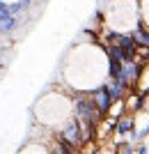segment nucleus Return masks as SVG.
Listing matches in <instances>:
<instances>
[{
	"label": "nucleus",
	"mask_w": 149,
	"mask_h": 154,
	"mask_svg": "<svg viewBox=\"0 0 149 154\" xmlns=\"http://www.w3.org/2000/svg\"><path fill=\"white\" fill-rule=\"evenodd\" d=\"M142 138H149V113H147V127L140 129V140H142Z\"/></svg>",
	"instance_id": "obj_8"
},
{
	"label": "nucleus",
	"mask_w": 149,
	"mask_h": 154,
	"mask_svg": "<svg viewBox=\"0 0 149 154\" xmlns=\"http://www.w3.org/2000/svg\"><path fill=\"white\" fill-rule=\"evenodd\" d=\"M119 154H136V145H131V143H119Z\"/></svg>",
	"instance_id": "obj_6"
},
{
	"label": "nucleus",
	"mask_w": 149,
	"mask_h": 154,
	"mask_svg": "<svg viewBox=\"0 0 149 154\" xmlns=\"http://www.w3.org/2000/svg\"><path fill=\"white\" fill-rule=\"evenodd\" d=\"M73 117L87 129L90 136H94L97 127L101 124V115H99L97 106L92 101V97L85 94V92H76L73 94Z\"/></svg>",
	"instance_id": "obj_1"
},
{
	"label": "nucleus",
	"mask_w": 149,
	"mask_h": 154,
	"mask_svg": "<svg viewBox=\"0 0 149 154\" xmlns=\"http://www.w3.org/2000/svg\"><path fill=\"white\" fill-rule=\"evenodd\" d=\"M19 154H53V152L46 149V145H25Z\"/></svg>",
	"instance_id": "obj_5"
},
{
	"label": "nucleus",
	"mask_w": 149,
	"mask_h": 154,
	"mask_svg": "<svg viewBox=\"0 0 149 154\" xmlns=\"http://www.w3.org/2000/svg\"><path fill=\"white\" fill-rule=\"evenodd\" d=\"M133 129H136V120L131 115H122L115 120V134L117 136H131Z\"/></svg>",
	"instance_id": "obj_3"
},
{
	"label": "nucleus",
	"mask_w": 149,
	"mask_h": 154,
	"mask_svg": "<svg viewBox=\"0 0 149 154\" xmlns=\"http://www.w3.org/2000/svg\"><path fill=\"white\" fill-rule=\"evenodd\" d=\"M90 97H92V101H94V106H97V110H99L101 117H106L112 110V106H115V101H112V97H110V90H108L106 83L99 85L94 92H90Z\"/></svg>",
	"instance_id": "obj_2"
},
{
	"label": "nucleus",
	"mask_w": 149,
	"mask_h": 154,
	"mask_svg": "<svg viewBox=\"0 0 149 154\" xmlns=\"http://www.w3.org/2000/svg\"><path fill=\"white\" fill-rule=\"evenodd\" d=\"M136 154H149V145L147 143H138L136 145Z\"/></svg>",
	"instance_id": "obj_7"
},
{
	"label": "nucleus",
	"mask_w": 149,
	"mask_h": 154,
	"mask_svg": "<svg viewBox=\"0 0 149 154\" xmlns=\"http://www.w3.org/2000/svg\"><path fill=\"white\" fill-rule=\"evenodd\" d=\"M133 37H136L138 42V48H145V51H149V28L145 26V21H140L136 26V30H133Z\"/></svg>",
	"instance_id": "obj_4"
}]
</instances>
